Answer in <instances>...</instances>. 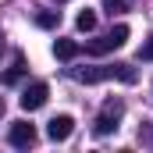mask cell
<instances>
[{
  "mask_svg": "<svg viewBox=\"0 0 153 153\" xmlns=\"http://www.w3.org/2000/svg\"><path fill=\"white\" fill-rule=\"evenodd\" d=\"M78 82H103V78H117V82H135V71L132 64H103V68H85V71H75Z\"/></svg>",
  "mask_w": 153,
  "mask_h": 153,
  "instance_id": "obj_1",
  "label": "cell"
},
{
  "mask_svg": "<svg viewBox=\"0 0 153 153\" xmlns=\"http://www.w3.org/2000/svg\"><path fill=\"white\" fill-rule=\"evenodd\" d=\"M121 114H125V100H117V96H111L103 107H100V114H96V125H93V132L96 135H111L117 128V121H121Z\"/></svg>",
  "mask_w": 153,
  "mask_h": 153,
  "instance_id": "obj_2",
  "label": "cell"
},
{
  "mask_svg": "<svg viewBox=\"0 0 153 153\" xmlns=\"http://www.w3.org/2000/svg\"><path fill=\"white\" fill-rule=\"evenodd\" d=\"M128 43V25H114L107 36H100V39H93V43H85V50L89 53H111V50H117V46H125Z\"/></svg>",
  "mask_w": 153,
  "mask_h": 153,
  "instance_id": "obj_3",
  "label": "cell"
},
{
  "mask_svg": "<svg viewBox=\"0 0 153 153\" xmlns=\"http://www.w3.org/2000/svg\"><path fill=\"white\" fill-rule=\"evenodd\" d=\"M46 96H50V85H46V82H32V85L22 89L18 103H22V111H39V107L46 103Z\"/></svg>",
  "mask_w": 153,
  "mask_h": 153,
  "instance_id": "obj_4",
  "label": "cell"
},
{
  "mask_svg": "<svg viewBox=\"0 0 153 153\" xmlns=\"http://www.w3.org/2000/svg\"><path fill=\"white\" fill-rule=\"evenodd\" d=\"M71 132H75V117L71 114H57V117H50V125H46V139L50 143H68Z\"/></svg>",
  "mask_w": 153,
  "mask_h": 153,
  "instance_id": "obj_5",
  "label": "cell"
},
{
  "mask_svg": "<svg viewBox=\"0 0 153 153\" xmlns=\"http://www.w3.org/2000/svg\"><path fill=\"white\" fill-rule=\"evenodd\" d=\"M7 143H11L14 150H29V146L36 143V125H29V121H14L11 132H7Z\"/></svg>",
  "mask_w": 153,
  "mask_h": 153,
  "instance_id": "obj_6",
  "label": "cell"
},
{
  "mask_svg": "<svg viewBox=\"0 0 153 153\" xmlns=\"http://www.w3.org/2000/svg\"><path fill=\"white\" fill-rule=\"evenodd\" d=\"M78 50L82 46H78L75 39H53V57L57 61H71V57H78Z\"/></svg>",
  "mask_w": 153,
  "mask_h": 153,
  "instance_id": "obj_7",
  "label": "cell"
},
{
  "mask_svg": "<svg viewBox=\"0 0 153 153\" xmlns=\"http://www.w3.org/2000/svg\"><path fill=\"white\" fill-rule=\"evenodd\" d=\"M22 75H25V57L18 53V57H14V64L0 75V82H4V85H18V82H22Z\"/></svg>",
  "mask_w": 153,
  "mask_h": 153,
  "instance_id": "obj_8",
  "label": "cell"
},
{
  "mask_svg": "<svg viewBox=\"0 0 153 153\" xmlns=\"http://www.w3.org/2000/svg\"><path fill=\"white\" fill-rule=\"evenodd\" d=\"M75 25H78V32H93L96 29V11H78V18H75Z\"/></svg>",
  "mask_w": 153,
  "mask_h": 153,
  "instance_id": "obj_9",
  "label": "cell"
},
{
  "mask_svg": "<svg viewBox=\"0 0 153 153\" xmlns=\"http://www.w3.org/2000/svg\"><path fill=\"white\" fill-rule=\"evenodd\" d=\"M36 25H39V29H57V25H61V14H57V11H39V14H36Z\"/></svg>",
  "mask_w": 153,
  "mask_h": 153,
  "instance_id": "obj_10",
  "label": "cell"
},
{
  "mask_svg": "<svg viewBox=\"0 0 153 153\" xmlns=\"http://www.w3.org/2000/svg\"><path fill=\"white\" fill-rule=\"evenodd\" d=\"M103 11L114 18V14H121V11H125V0H103Z\"/></svg>",
  "mask_w": 153,
  "mask_h": 153,
  "instance_id": "obj_11",
  "label": "cell"
},
{
  "mask_svg": "<svg viewBox=\"0 0 153 153\" xmlns=\"http://www.w3.org/2000/svg\"><path fill=\"white\" fill-rule=\"evenodd\" d=\"M139 61H153V36L146 39L143 46H139Z\"/></svg>",
  "mask_w": 153,
  "mask_h": 153,
  "instance_id": "obj_12",
  "label": "cell"
},
{
  "mask_svg": "<svg viewBox=\"0 0 153 153\" xmlns=\"http://www.w3.org/2000/svg\"><path fill=\"white\" fill-rule=\"evenodd\" d=\"M0 114H4V100H0Z\"/></svg>",
  "mask_w": 153,
  "mask_h": 153,
  "instance_id": "obj_13",
  "label": "cell"
},
{
  "mask_svg": "<svg viewBox=\"0 0 153 153\" xmlns=\"http://www.w3.org/2000/svg\"><path fill=\"white\" fill-rule=\"evenodd\" d=\"M0 50H4V39H0Z\"/></svg>",
  "mask_w": 153,
  "mask_h": 153,
  "instance_id": "obj_14",
  "label": "cell"
},
{
  "mask_svg": "<svg viewBox=\"0 0 153 153\" xmlns=\"http://www.w3.org/2000/svg\"><path fill=\"white\" fill-rule=\"evenodd\" d=\"M57 4H64V0H57Z\"/></svg>",
  "mask_w": 153,
  "mask_h": 153,
  "instance_id": "obj_15",
  "label": "cell"
}]
</instances>
